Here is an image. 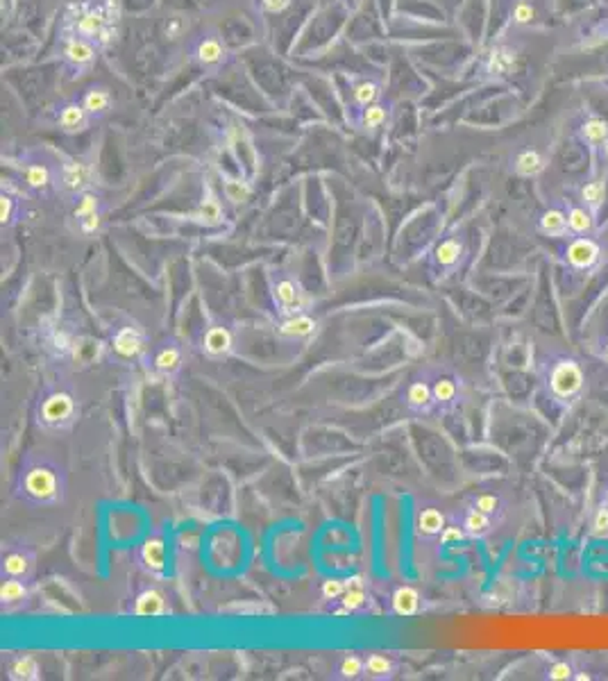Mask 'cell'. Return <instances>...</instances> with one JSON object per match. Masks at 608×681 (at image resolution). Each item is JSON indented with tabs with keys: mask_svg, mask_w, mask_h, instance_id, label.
Here are the masks:
<instances>
[{
	"mask_svg": "<svg viewBox=\"0 0 608 681\" xmlns=\"http://www.w3.org/2000/svg\"><path fill=\"white\" fill-rule=\"evenodd\" d=\"M193 218H198V221L205 223V225H218L223 221V207L214 196H207L202 203H200Z\"/></svg>",
	"mask_w": 608,
	"mask_h": 681,
	"instance_id": "cell-40",
	"label": "cell"
},
{
	"mask_svg": "<svg viewBox=\"0 0 608 681\" xmlns=\"http://www.w3.org/2000/svg\"><path fill=\"white\" fill-rule=\"evenodd\" d=\"M363 672H366V654H345L336 663L334 679H341V681L363 679Z\"/></svg>",
	"mask_w": 608,
	"mask_h": 681,
	"instance_id": "cell-28",
	"label": "cell"
},
{
	"mask_svg": "<svg viewBox=\"0 0 608 681\" xmlns=\"http://www.w3.org/2000/svg\"><path fill=\"white\" fill-rule=\"evenodd\" d=\"M513 168H515L517 175L533 177V175H538V173L544 168V157H542L538 150H533V148L520 150V152L515 154V159H513Z\"/></svg>",
	"mask_w": 608,
	"mask_h": 681,
	"instance_id": "cell-32",
	"label": "cell"
},
{
	"mask_svg": "<svg viewBox=\"0 0 608 681\" xmlns=\"http://www.w3.org/2000/svg\"><path fill=\"white\" fill-rule=\"evenodd\" d=\"M100 48L84 39V36H75V34H64L61 36V57L68 64L73 71H77V75H84V71H89L98 59Z\"/></svg>",
	"mask_w": 608,
	"mask_h": 681,
	"instance_id": "cell-6",
	"label": "cell"
},
{
	"mask_svg": "<svg viewBox=\"0 0 608 681\" xmlns=\"http://www.w3.org/2000/svg\"><path fill=\"white\" fill-rule=\"evenodd\" d=\"M431 388H433V402L438 409H445L457 402L459 397V384L457 379L450 377V375H438L433 377L431 381Z\"/></svg>",
	"mask_w": 608,
	"mask_h": 681,
	"instance_id": "cell-31",
	"label": "cell"
},
{
	"mask_svg": "<svg viewBox=\"0 0 608 681\" xmlns=\"http://www.w3.org/2000/svg\"><path fill=\"white\" fill-rule=\"evenodd\" d=\"M581 198H584V203L588 209H599L604 205V200H606V186H604V182H599V180H593V182H588V184L581 189Z\"/></svg>",
	"mask_w": 608,
	"mask_h": 681,
	"instance_id": "cell-41",
	"label": "cell"
},
{
	"mask_svg": "<svg viewBox=\"0 0 608 681\" xmlns=\"http://www.w3.org/2000/svg\"><path fill=\"white\" fill-rule=\"evenodd\" d=\"M445 513L438 506H424L415 513V532L422 536V539H433V536H440L445 529Z\"/></svg>",
	"mask_w": 608,
	"mask_h": 681,
	"instance_id": "cell-22",
	"label": "cell"
},
{
	"mask_svg": "<svg viewBox=\"0 0 608 681\" xmlns=\"http://www.w3.org/2000/svg\"><path fill=\"white\" fill-rule=\"evenodd\" d=\"M186 30V23H184V18L181 16H172L168 18V23H166V39H177V36H181Z\"/></svg>",
	"mask_w": 608,
	"mask_h": 681,
	"instance_id": "cell-45",
	"label": "cell"
},
{
	"mask_svg": "<svg viewBox=\"0 0 608 681\" xmlns=\"http://www.w3.org/2000/svg\"><path fill=\"white\" fill-rule=\"evenodd\" d=\"M343 593H345V584H343V581H339V579L325 581V586H322V597L325 599H339Z\"/></svg>",
	"mask_w": 608,
	"mask_h": 681,
	"instance_id": "cell-47",
	"label": "cell"
},
{
	"mask_svg": "<svg viewBox=\"0 0 608 681\" xmlns=\"http://www.w3.org/2000/svg\"><path fill=\"white\" fill-rule=\"evenodd\" d=\"M136 559H139V566L143 572H148L150 577H161L168 566V552H166V539H163V534L154 532L150 536H145V541L139 545V552H136Z\"/></svg>",
	"mask_w": 608,
	"mask_h": 681,
	"instance_id": "cell-7",
	"label": "cell"
},
{
	"mask_svg": "<svg viewBox=\"0 0 608 681\" xmlns=\"http://www.w3.org/2000/svg\"><path fill=\"white\" fill-rule=\"evenodd\" d=\"M472 506L495 518L499 511H502V499H499L495 493H479L475 499H472Z\"/></svg>",
	"mask_w": 608,
	"mask_h": 681,
	"instance_id": "cell-43",
	"label": "cell"
},
{
	"mask_svg": "<svg viewBox=\"0 0 608 681\" xmlns=\"http://www.w3.org/2000/svg\"><path fill=\"white\" fill-rule=\"evenodd\" d=\"M80 103L84 105V109L96 121H100V118H105L114 109V96L105 85H91L82 91Z\"/></svg>",
	"mask_w": 608,
	"mask_h": 681,
	"instance_id": "cell-15",
	"label": "cell"
},
{
	"mask_svg": "<svg viewBox=\"0 0 608 681\" xmlns=\"http://www.w3.org/2000/svg\"><path fill=\"white\" fill-rule=\"evenodd\" d=\"M570 677H572V668H570V663H565V661L554 663V666L549 668V679H554V681H568Z\"/></svg>",
	"mask_w": 608,
	"mask_h": 681,
	"instance_id": "cell-48",
	"label": "cell"
},
{
	"mask_svg": "<svg viewBox=\"0 0 608 681\" xmlns=\"http://www.w3.org/2000/svg\"><path fill=\"white\" fill-rule=\"evenodd\" d=\"M36 570V550L23 539H9L0 552V575L32 579Z\"/></svg>",
	"mask_w": 608,
	"mask_h": 681,
	"instance_id": "cell-4",
	"label": "cell"
},
{
	"mask_svg": "<svg viewBox=\"0 0 608 681\" xmlns=\"http://www.w3.org/2000/svg\"><path fill=\"white\" fill-rule=\"evenodd\" d=\"M188 52H191V59H193L200 68H221L223 64L230 59V48L225 45L223 36L214 30L195 36Z\"/></svg>",
	"mask_w": 608,
	"mask_h": 681,
	"instance_id": "cell-5",
	"label": "cell"
},
{
	"mask_svg": "<svg viewBox=\"0 0 608 681\" xmlns=\"http://www.w3.org/2000/svg\"><path fill=\"white\" fill-rule=\"evenodd\" d=\"M30 595V579H16V577H3L0 584V602L3 608H14L23 604Z\"/></svg>",
	"mask_w": 608,
	"mask_h": 681,
	"instance_id": "cell-24",
	"label": "cell"
},
{
	"mask_svg": "<svg viewBox=\"0 0 608 681\" xmlns=\"http://www.w3.org/2000/svg\"><path fill=\"white\" fill-rule=\"evenodd\" d=\"M565 257L570 261V266L590 268V266H595L599 259V245L593 239H588V236H579V239H574L568 245Z\"/></svg>",
	"mask_w": 608,
	"mask_h": 681,
	"instance_id": "cell-18",
	"label": "cell"
},
{
	"mask_svg": "<svg viewBox=\"0 0 608 681\" xmlns=\"http://www.w3.org/2000/svg\"><path fill=\"white\" fill-rule=\"evenodd\" d=\"M606 506H608V493H606Z\"/></svg>",
	"mask_w": 608,
	"mask_h": 681,
	"instance_id": "cell-52",
	"label": "cell"
},
{
	"mask_svg": "<svg viewBox=\"0 0 608 681\" xmlns=\"http://www.w3.org/2000/svg\"><path fill=\"white\" fill-rule=\"evenodd\" d=\"M272 298H275V305L281 309V314L286 316L302 314V307H304L302 286L293 277L284 275V272L272 277Z\"/></svg>",
	"mask_w": 608,
	"mask_h": 681,
	"instance_id": "cell-9",
	"label": "cell"
},
{
	"mask_svg": "<svg viewBox=\"0 0 608 681\" xmlns=\"http://www.w3.org/2000/svg\"><path fill=\"white\" fill-rule=\"evenodd\" d=\"M393 105L386 103V100H377V103L368 105L366 109H359V116H357V125L361 130L372 132V130H379V127H384L390 118V109Z\"/></svg>",
	"mask_w": 608,
	"mask_h": 681,
	"instance_id": "cell-23",
	"label": "cell"
},
{
	"mask_svg": "<svg viewBox=\"0 0 608 681\" xmlns=\"http://www.w3.org/2000/svg\"><path fill=\"white\" fill-rule=\"evenodd\" d=\"M604 154H606V159H608V143L604 145Z\"/></svg>",
	"mask_w": 608,
	"mask_h": 681,
	"instance_id": "cell-51",
	"label": "cell"
},
{
	"mask_svg": "<svg viewBox=\"0 0 608 681\" xmlns=\"http://www.w3.org/2000/svg\"><path fill=\"white\" fill-rule=\"evenodd\" d=\"M132 613L139 617H159L168 613V604L166 597H163L161 590L157 588H145L139 595L134 597V606Z\"/></svg>",
	"mask_w": 608,
	"mask_h": 681,
	"instance_id": "cell-17",
	"label": "cell"
},
{
	"mask_svg": "<svg viewBox=\"0 0 608 681\" xmlns=\"http://www.w3.org/2000/svg\"><path fill=\"white\" fill-rule=\"evenodd\" d=\"M234 345V334L227 325H212L205 332L202 339V350L209 357H225Z\"/></svg>",
	"mask_w": 608,
	"mask_h": 681,
	"instance_id": "cell-21",
	"label": "cell"
},
{
	"mask_svg": "<svg viewBox=\"0 0 608 681\" xmlns=\"http://www.w3.org/2000/svg\"><path fill=\"white\" fill-rule=\"evenodd\" d=\"M540 230L549 236H565L568 234V216L561 209H547L540 216Z\"/></svg>",
	"mask_w": 608,
	"mask_h": 681,
	"instance_id": "cell-38",
	"label": "cell"
},
{
	"mask_svg": "<svg viewBox=\"0 0 608 681\" xmlns=\"http://www.w3.org/2000/svg\"><path fill=\"white\" fill-rule=\"evenodd\" d=\"M606 354H608V345H606Z\"/></svg>",
	"mask_w": 608,
	"mask_h": 681,
	"instance_id": "cell-53",
	"label": "cell"
},
{
	"mask_svg": "<svg viewBox=\"0 0 608 681\" xmlns=\"http://www.w3.org/2000/svg\"><path fill=\"white\" fill-rule=\"evenodd\" d=\"M466 529L463 527H445L440 534V545H450V543H459L466 539Z\"/></svg>",
	"mask_w": 608,
	"mask_h": 681,
	"instance_id": "cell-46",
	"label": "cell"
},
{
	"mask_svg": "<svg viewBox=\"0 0 608 681\" xmlns=\"http://www.w3.org/2000/svg\"><path fill=\"white\" fill-rule=\"evenodd\" d=\"M568 227L574 234H590L595 230V216L588 207H572L568 212Z\"/></svg>",
	"mask_w": 608,
	"mask_h": 681,
	"instance_id": "cell-36",
	"label": "cell"
},
{
	"mask_svg": "<svg viewBox=\"0 0 608 681\" xmlns=\"http://www.w3.org/2000/svg\"><path fill=\"white\" fill-rule=\"evenodd\" d=\"M57 177L64 191H71V193H77V196L89 191L91 184H94L91 182L94 180V170H91V166L84 159H77V157L64 161L57 170Z\"/></svg>",
	"mask_w": 608,
	"mask_h": 681,
	"instance_id": "cell-11",
	"label": "cell"
},
{
	"mask_svg": "<svg viewBox=\"0 0 608 681\" xmlns=\"http://www.w3.org/2000/svg\"><path fill=\"white\" fill-rule=\"evenodd\" d=\"M511 18H513V23H517V25H526L535 18V9H533V5L526 3V0H517V3L513 5V9H511Z\"/></svg>",
	"mask_w": 608,
	"mask_h": 681,
	"instance_id": "cell-44",
	"label": "cell"
},
{
	"mask_svg": "<svg viewBox=\"0 0 608 681\" xmlns=\"http://www.w3.org/2000/svg\"><path fill=\"white\" fill-rule=\"evenodd\" d=\"M593 527H595V532L597 534H608V506L604 508H599V511L595 513V520H593Z\"/></svg>",
	"mask_w": 608,
	"mask_h": 681,
	"instance_id": "cell-50",
	"label": "cell"
},
{
	"mask_svg": "<svg viewBox=\"0 0 608 681\" xmlns=\"http://www.w3.org/2000/svg\"><path fill=\"white\" fill-rule=\"evenodd\" d=\"M279 332L290 339H306L316 332V321L306 314H293L286 316L284 321L279 323Z\"/></svg>",
	"mask_w": 608,
	"mask_h": 681,
	"instance_id": "cell-30",
	"label": "cell"
},
{
	"mask_svg": "<svg viewBox=\"0 0 608 681\" xmlns=\"http://www.w3.org/2000/svg\"><path fill=\"white\" fill-rule=\"evenodd\" d=\"M390 608L395 615L411 617L420 611V593L413 586H399L395 588L393 597H390Z\"/></svg>",
	"mask_w": 608,
	"mask_h": 681,
	"instance_id": "cell-25",
	"label": "cell"
},
{
	"mask_svg": "<svg viewBox=\"0 0 608 681\" xmlns=\"http://www.w3.org/2000/svg\"><path fill=\"white\" fill-rule=\"evenodd\" d=\"M41 677V668L34 657H21L9 668V679L14 681H36Z\"/></svg>",
	"mask_w": 608,
	"mask_h": 681,
	"instance_id": "cell-37",
	"label": "cell"
},
{
	"mask_svg": "<svg viewBox=\"0 0 608 681\" xmlns=\"http://www.w3.org/2000/svg\"><path fill=\"white\" fill-rule=\"evenodd\" d=\"M103 214H105V205L103 198L94 191H84V193L77 196L75 209H73V218L77 221L80 232L84 234H94L98 232L100 223H103Z\"/></svg>",
	"mask_w": 608,
	"mask_h": 681,
	"instance_id": "cell-10",
	"label": "cell"
},
{
	"mask_svg": "<svg viewBox=\"0 0 608 681\" xmlns=\"http://www.w3.org/2000/svg\"><path fill=\"white\" fill-rule=\"evenodd\" d=\"M145 350V339L136 327H121L114 334V352L123 359H134Z\"/></svg>",
	"mask_w": 608,
	"mask_h": 681,
	"instance_id": "cell-19",
	"label": "cell"
},
{
	"mask_svg": "<svg viewBox=\"0 0 608 681\" xmlns=\"http://www.w3.org/2000/svg\"><path fill=\"white\" fill-rule=\"evenodd\" d=\"M515 61H517L515 50L499 45V48H495L488 54L486 68H488V73H493V75H506V73H511L515 68Z\"/></svg>",
	"mask_w": 608,
	"mask_h": 681,
	"instance_id": "cell-34",
	"label": "cell"
},
{
	"mask_svg": "<svg viewBox=\"0 0 608 681\" xmlns=\"http://www.w3.org/2000/svg\"><path fill=\"white\" fill-rule=\"evenodd\" d=\"M461 527L466 529L468 536H472V539H481V536H486L493 532V515H488L484 511H479V508L475 506H470L466 513H463V520H461Z\"/></svg>",
	"mask_w": 608,
	"mask_h": 681,
	"instance_id": "cell-27",
	"label": "cell"
},
{
	"mask_svg": "<svg viewBox=\"0 0 608 681\" xmlns=\"http://www.w3.org/2000/svg\"><path fill=\"white\" fill-rule=\"evenodd\" d=\"M77 416H80V400L75 388L66 379H57L45 386L34 407L36 425L45 432H54V434L68 432L77 423Z\"/></svg>",
	"mask_w": 608,
	"mask_h": 681,
	"instance_id": "cell-3",
	"label": "cell"
},
{
	"mask_svg": "<svg viewBox=\"0 0 608 681\" xmlns=\"http://www.w3.org/2000/svg\"><path fill=\"white\" fill-rule=\"evenodd\" d=\"M581 139H584L590 148H604L608 143V121L599 116L588 118V121L581 125Z\"/></svg>",
	"mask_w": 608,
	"mask_h": 681,
	"instance_id": "cell-33",
	"label": "cell"
},
{
	"mask_svg": "<svg viewBox=\"0 0 608 681\" xmlns=\"http://www.w3.org/2000/svg\"><path fill=\"white\" fill-rule=\"evenodd\" d=\"M121 9L116 0H75L64 12V34L84 36L100 50L112 45L118 36Z\"/></svg>",
	"mask_w": 608,
	"mask_h": 681,
	"instance_id": "cell-2",
	"label": "cell"
},
{
	"mask_svg": "<svg viewBox=\"0 0 608 681\" xmlns=\"http://www.w3.org/2000/svg\"><path fill=\"white\" fill-rule=\"evenodd\" d=\"M14 495L30 506H59L68 495V472L50 454H27L16 472Z\"/></svg>",
	"mask_w": 608,
	"mask_h": 681,
	"instance_id": "cell-1",
	"label": "cell"
},
{
	"mask_svg": "<svg viewBox=\"0 0 608 681\" xmlns=\"http://www.w3.org/2000/svg\"><path fill=\"white\" fill-rule=\"evenodd\" d=\"M181 363H184V352H181L177 341L168 339V341H163L159 345H154L152 357H150V366L157 370L159 375L172 377L181 368Z\"/></svg>",
	"mask_w": 608,
	"mask_h": 681,
	"instance_id": "cell-13",
	"label": "cell"
},
{
	"mask_svg": "<svg viewBox=\"0 0 608 681\" xmlns=\"http://www.w3.org/2000/svg\"><path fill=\"white\" fill-rule=\"evenodd\" d=\"M250 184H248V182H245V180H241V177H230V180H225V196H227V200H230V203H234V205H241V203H245V200H248L250 198Z\"/></svg>",
	"mask_w": 608,
	"mask_h": 681,
	"instance_id": "cell-42",
	"label": "cell"
},
{
	"mask_svg": "<svg viewBox=\"0 0 608 681\" xmlns=\"http://www.w3.org/2000/svg\"><path fill=\"white\" fill-rule=\"evenodd\" d=\"M368 593H366V581L361 577H352L348 584H345V593L341 595V613H354L366 604Z\"/></svg>",
	"mask_w": 608,
	"mask_h": 681,
	"instance_id": "cell-29",
	"label": "cell"
},
{
	"mask_svg": "<svg viewBox=\"0 0 608 681\" xmlns=\"http://www.w3.org/2000/svg\"><path fill=\"white\" fill-rule=\"evenodd\" d=\"M381 82L372 78H361L352 85V103L357 109H366L368 105L381 100Z\"/></svg>",
	"mask_w": 608,
	"mask_h": 681,
	"instance_id": "cell-26",
	"label": "cell"
},
{
	"mask_svg": "<svg viewBox=\"0 0 608 681\" xmlns=\"http://www.w3.org/2000/svg\"><path fill=\"white\" fill-rule=\"evenodd\" d=\"M549 384L558 397H572L584 384V372L574 361H561L551 372Z\"/></svg>",
	"mask_w": 608,
	"mask_h": 681,
	"instance_id": "cell-14",
	"label": "cell"
},
{
	"mask_svg": "<svg viewBox=\"0 0 608 681\" xmlns=\"http://www.w3.org/2000/svg\"><path fill=\"white\" fill-rule=\"evenodd\" d=\"M290 3H293V0H259L261 9L268 14H281L284 9L290 7Z\"/></svg>",
	"mask_w": 608,
	"mask_h": 681,
	"instance_id": "cell-49",
	"label": "cell"
},
{
	"mask_svg": "<svg viewBox=\"0 0 608 681\" xmlns=\"http://www.w3.org/2000/svg\"><path fill=\"white\" fill-rule=\"evenodd\" d=\"M21 175H23L25 186L30 191H34V193H48L50 186L54 184V180H59L57 173H54L52 166H48L45 161L25 163V166L21 168Z\"/></svg>",
	"mask_w": 608,
	"mask_h": 681,
	"instance_id": "cell-16",
	"label": "cell"
},
{
	"mask_svg": "<svg viewBox=\"0 0 608 681\" xmlns=\"http://www.w3.org/2000/svg\"><path fill=\"white\" fill-rule=\"evenodd\" d=\"M18 216H21V200L3 189V193H0V225L12 227L18 221Z\"/></svg>",
	"mask_w": 608,
	"mask_h": 681,
	"instance_id": "cell-39",
	"label": "cell"
},
{
	"mask_svg": "<svg viewBox=\"0 0 608 681\" xmlns=\"http://www.w3.org/2000/svg\"><path fill=\"white\" fill-rule=\"evenodd\" d=\"M461 254H463V243L459 239H445V241H440L438 245H436L433 259H436L438 266L452 268L454 263L461 259Z\"/></svg>",
	"mask_w": 608,
	"mask_h": 681,
	"instance_id": "cell-35",
	"label": "cell"
},
{
	"mask_svg": "<svg viewBox=\"0 0 608 681\" xmlns=\"http://www.w3.org/2000/svg\"><path fill=\"white\" fill-rule=\"evenodd\" d=\"M433 377H429V372H420L415 375L404 388V407L415 416H427L433 411V388H431Z\"/></svg>",
	"mask_w": 608,
	"mask_h": 681,
	"instance_id": "cell-8",
	"label": "cell"
},
{
	"mask_svg": "<svg viewBox=\"0 0 608 681\" xmlns=\"http://www.w3.org/2000/svg\"><path fill=\"white\" fill-rule=\"evenodd\" d=\"M96 118L91 116L84 105L80 100H68V103H61L57 109V116H54V123L61 132L66 134H80L87 132L91 125H94Z\"/></svg>",
	"mask_w": 608,
	"mask_h": 681,
	"instance_id": "cell-12",
	"label": "cell"
},
{
	"mask_svg": "<svg viewBox=\"0 0 608 681\" xmlns=\"http://www.w3.org/2000/svg\"><path fill=\"white\" fill-rule=\"evenodd\" d=\"M399 668V661L395 657L384 652H372L366 654V672H363V679H372V681H384L395 677V672Z\"/></svg>",
	"mask_w": 608,
	"mask_h": 681,
	"instance_id": "cell-20",
	"label": "cell"
}]
</instances>
